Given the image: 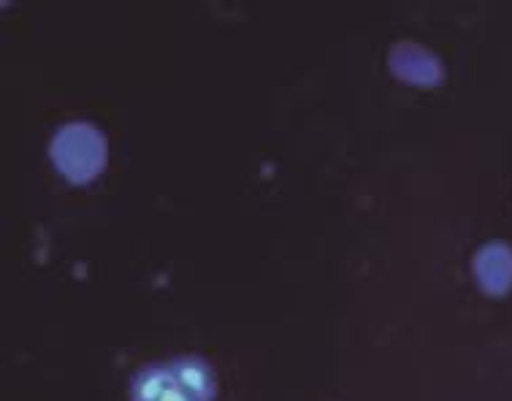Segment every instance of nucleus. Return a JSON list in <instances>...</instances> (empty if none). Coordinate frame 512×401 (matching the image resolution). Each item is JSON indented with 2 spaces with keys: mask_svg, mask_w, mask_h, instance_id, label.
<instances>
[{
  "mask_svg": "<svg viewBox=\"0 0 512 401\" xmlns=\"http://www.w3.org/2000/svg\"><path fill=\"white\" fill-rule=\"evenodd\" d=\"M52 160L63 177L76 185H84L106 168V136L95 125L84 122L82 147H74L71 136L60 128L52 139Z\"/></svg>",
  "mask_w": 512,
  "mask_h": 401,
  "instance_id": "f257e3e1",
  "label": "nucleus"
},
{
  "mask_svg": "<svg viewBox=\"0 0 512 401\" xmlns=\"http://www.w3.org/2000/svg\"><path fill=\"white\" fill-rule=\"evenodd\" d=\"M168 369L177 377L179 388L193 401H217L220 383H217V372L209 358L196 353L174 355V358H168Z\"/></svg>",
  "mask_w": 512,
  "mask_h": 401,
  "instance_id": "f03ea898",
  "label": "nucleus"
},
{
  "mask_svg": "<svg viewBox=\"0 0 512 401\" xmlns=\"http://www.w3.org/2000/svg\"><path fill=\"white\" fill-rule=\"evenodd\" d=\"M131 401H193L182 388L177 377L168 369V361H152L139 366L128 385Z\"/></svg>",
  "mask_w": 512,
  "mask_h": 401,
  "instance_id": "7ed1b4c3",
  "label": "nucleus"
}]
</instances>
